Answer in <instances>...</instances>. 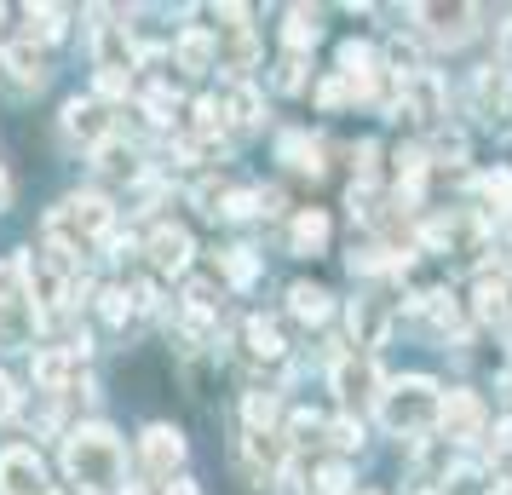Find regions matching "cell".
<instances>
[{
    "label": "cell",
    "instance_id": "cell-10",
    "mask_svg": "<svg viewBox=\"0 0 512 495\" xmlns=\"http://www.w3.org/2000/svg\"><path fill=\"white\" fill-rule=\"evenodd\" d=\"M144 248H150V265H156V271H185L190 265V231L185 225H156Z\"/></svg>",
    "mask_w": 512,
    "mask_h": 495
},
{
    "label": "cell",
    "instance_id": "cell-27",
    "mask_svg": "<svg viewBox=\"0 0 512 495\" xmlns=\"http://www.w3.org/2000/svg\"><path fill=\"white\" fill-rule=\"evenodd\" d=\"M351 490V472L334 461V467H323V478H317V495H346Z\"/></svg>",
    "mask_w": 512,
    "mask_h": 495
},
{
    "label": "cell",
    "instance_id": "cell-16",
    "mask_svg": "<svg viewBox=\"0 0 512 495\" xmlns=\"http://www.w3.org/2000/svg\"><path fill=\"white\" fill-rule=\"evenodd\" d=\"M501 75L507 70L489 64V70H478V81H472V93H478V110H484V116H501V110H507V87H501Z\"/></svg>",
    "mask_w": 512,
    "mask_h": 495
},
{
    "label": "cell",
    "instance_id": "cell-23",
    "mask_svg": "<svg viewBox=\"0 0 512 495\" xmlns=\"http://www.w3.org/2000/svg\"><path fill=\"white\" fill-rule=\"evenodd\" d=\"M317 35H323V29H317V12H294V18H288V47L294 52L317 47Z\"/></svg>",
    "mask_w": 512,
    "mask_h": 495
},
{
    "label": "cell",
    "instance_id": "cell-26",
    "mask_svg": "<svg viewBox=\"0 0 512 495\" xmlns=\"http://www.w3.org/2000/svg\"><path fill=\"white\" fill-rule=\"evenodd\" d=\"M29 29H35L41 41H58V35H64V12H58V6H41V12H29Z\"/></svg>",
    "mask_w": 512,
    "mask_h": 495
},
{
    "label": "cell",
    "instance_id": "cell-25",
    "mask_svg": "<svg viewBox=\"0 0 512 495\" xmlns=\"http://www.w3.org/2000/svg\"><path fill=\"white\" fill-rule=\"evenodd\" d=\"M254 271H259L254 248H231V260H225V277H231L236 288H248V283H254Z\"/></svg>",
    "mask_w": 512,
    "mask_h": 495
},
{
    "label": "cell",
    "instance_id": "cell-13",
    "mask_svg": "<svg viewBox=\"0 0 512 495\" xmlns=\"http://www.w3.org/2000/svg\"><path fill=\"white\" fill-rule=\"evenodd\" d=\"M75 363H81V357H70V352H41L35 357V386H41L47 398H64V386L75 380Z\"/></svg>",
    "mask_w": 512,
    "mask_h": 495
},
{
    "label": "cell",
    "instance_id": "cell-1",
    "mask_svg": "<svg viewBox=\"0 0 512 495\" xmlns=\"http://www.w3.org/2000/svg\"><path fill=\"white\" fill-rule=\"evenodd\" d=\"M121 467H127V455H121V438L110 426H75L70 438H64V472H70L75 490L87 495H104L121 484Z\"/></svg>",
    "mask_w": 512,
    "mask_h": 495
},
{
    "label": "cell",
    "instance_id": "cell-31",
    "mask_svg": "<svg viewBox=\"0 0 512 495\" xmlns=\"http://www.w3.org/2000/svg\"><path fill=\"white\" fill-rule=\"evenodd\" d=\"M12 409H18V386H12V380H6V369H0V421H6V415H12Z\"/></svg>",
    "mask_w": 512,
    "mask_h": 495
},
{
    "label": "cell",
    "instance_id": "cell-34",
    "mask_svg": "<svg viewBox=\"0 0 512 495\" xmlns=\"http://www.w3.org/2000/svg\"><path fill=\"white\" fill-rule=\"evenodd\" d=\"M6 196H12V185H6V173H0V208H6Z\"/></svg>",
    "mask_w": 512,
    "mask_h": 495
},
{
    "label": "cell",
    "instance_id": "cell-9",
    "mask_svg": "<svg viewBox=\"0 0 512 495\" xmlns=\"http://www.w3.org/2000/svg\"><path fill=\"white\" fill-rule=\"evenodd\" d=\"M443 432H449V444H466V438H478V426H484V403L472 398V392H449L443 398Z\"/></svg>",
    "mask_w": 512,
    "mask_h": 495
},
{
    "label": "cell",
    "instance_id": "cell-24",
    "mask_svg": "<svg viewBox=\"0 0 512 495\" xmlns=\"http://www.w3.org/2000/svg\"><path fill=\"white\" fill-rule=\"evenodd\" d=\"M328 444L340 449V455H351V449H363V421H351V415H340V421L328 426Z\"/></svg>",
    "mask_w": 512,
    "mask_h": 495
},
{
    "label": "cell",
    "instance_id": "cell-35",
    "mask_svg": "<svg viewBox=\"0 0 512 495\" xmlns=\"http://www.w3.org/2000/svg\"><path fill=\"white\" fill-rule=\"evenodd\" d=\"M127 495H144V490H133V484H127Z\"/></svg>",
    "mask_w": 512,
    "mask_h": 495
},
{
    "label": "cell",
    "instance_id": "cell-19",
    "mask_svg": "<svg viewBox=\"0 0 512 495\" xmlns=\"http://www.w3.org/2000/svg\"><path fill=\"white\" fill-rule=\"evenodd\" d=\"M282 156L300 167V173H311V179L323 173V144L317 139H282Z\"/></svg>",
    "mask_w": 512,
    "mask_h": 495
},
{
    "label": "cell",
    "instance_id": "cell-8",
    "mask_svg": "<svg viewBox=\"0 0 512 495\" xmlns=\"http://www.w3.org/2000/svg\"><path fill=\"white\" fill-rule=\"evenodd\" d=\"M64 265L58 260H47V254H29L24 260V283H29V300L35 306H64Z\"/></svg>",
    "mask_w": 512,
    "mask_h": 495
},
{
    "label": "cell",
    "instance_id": "cell-29",
    "mask_svg": "<svg viewBox=\"0 0 512 495\" xmlns=\"http://www.w3.org/2000/svg\"><path fill=\"white\" fill-rule=\"evenodd\" d=\"M104 317H110V323H127V317H133V294H127V288H110V294H104Z\"/></svg>",
    "mask_w": 512,
    "mask_h": 495
},
{
    "label": "cell",
    "instance_id": "cell-7",
    "mask_svg": "<svg viewBox=\"0 0 512 495\" xmlns=\"http://www.w3.org/2000/svg\"><path fill=\"white\" fill-rule=\"evenodd\" d=\"M139 455H144V467L156 472V478H173V467L185 461V432L179 426H144V444H139Z\"/></svg>",
    "mask_w": 512,
    "mask_h": 495
},
{
    "label": "cell",
    "instance_id": "cell-3",
    "mask_svg": "<svg viewBox=\"0 0 512 495\" xmlns=\"http://www.w3.org/2000/svg\"><path fill=\"white\" fill-rule=\"evenodd\" d=\"M0 495H52L47 467H41V455L29 444L0 449Z\"/></svg>",
    "mask_w": 512,
    "mask_h": 495
},
{
    "label": "cell",
    "instance_id": "cell-4",
    "mask_svg": "<svg viewBox=\"0 0 512 495\" xmlns=\"http://www.w3.org/2000/svg\"><path fill=\"white\" fill-rule=\"evenodd\" d=\"M110 133H116V121H110V110H104L98 98H70V104H64V139L70 144H81V150H104Z\"/></svg>",
    "mask_w": 512,
    "mask_h": 495
},
{
    "label": "cell",
    "instance_id": "cell-20",
    "mask_svg": "<svg viewBox=\"0 0 512 495\" xmlns=\"http://www.w3.org/2000/svg\"><path fill=\"white\" fill-rule=\"evenodd\" d=\"M248 352L265 357V363H271V357H282V334H277V323L254 317V323H248Z\"/></svg>",
    "mask_w": 512,
    "mask_h": 495
},
{
    "label": "cell",
    "instance_id": "cell-5",
    "mask_svg": "<svg viewBox=\"0 0 512 495\" xmlns=\"http://www.w3.org/2000/svg\"><path fill=\"white\" fill-rule=\"evenodd\" d=\"M334 392H340L346 409H357V403H380L386 380L374 369V357H340V363H334Z\"/></svg>",
    "mask_w": 512,
    "mask_h": 495
},
{
    "label": "cell",
    "instance_id": "cell-18",
    "mask_svg": "<svg viewBox=\"0 0 512 495\" xmlns=\"http://www.w3.org/2000/svg\"><path fill=\"white\" fill-rule=\"evenodd\" d=\"M248 455H254V467H259V472H277L288 449H282L277 432H248Z\"/></svg>",
    "mask_w": 512,
    "mask_h": 495
},
{
    "label": "cell",
    "instance_id": "cell-6",
    "mask_svg": "<svg viewBox=\"0 0 512 495\" xmlns=\"http://www.w3.org/2000/svg\"><path fill=\"white\" fill-rule=\"evenodd\" d=\"M415 18L432 41L461 47V41H472V29H478V6H415Z\"/></svg>",
    "mask_w": 512,
    "mask_h": 495
},
{
    "label": "cell",
    "instance_id": "cell-11",
    "mask_svg": "<svg viewBox=\"0 0 512 495\" xmlns=\"http://www.w3.org/2000/svg\"><path fill=\"white\" fill-rule=\"evenodd\" d=\"M173 52H179V70L185 75H208L213 64H219V41H213L208 29H185Z\"/></svg>",
    "mask_w": 512,
    "mask_h": 495
},
{
    "label": "cell",
    "instance_id": "cell-2",
    "mask_svg": "<svg viewBox=\"0 0 512 495\" xmlns=\"http://www.w3.org/2000/svg\"><path fill=\"white\" fill-rule=\"evenodd\" d=\"M380 421H386V432H397V438H426V432L443 421V392L426 375L386 380V392H380Z\"/></svg>",
    "mask_w": 512,
    "mask_h": 495
},
{
    "label": "cell",
    "instance_id": "cell-36",
    "mask_svg": "<svg viewBox=\"0 0 512 495\" xmlns=\"http://www.w3.org/2000/svg\"><path fill=\"white\" fill-rule=\"evenodd\" d=\"M507 398H512V375H507Z\"/></svg>",
    "mask_w": 512,
    "mask_h": 495
},
{
    "label": "cell",
    "instance_id": "cell-22",
    "mask_svg": "<svg viewBox=\"0 0 512 495\" xmlns=\"http://www.w3.org/2000/svg\"><path fill=\"white\" fill-rule=\"evenodd\" d=\"M277 426V398L271 392H248V432H271Z\"/></svg>",
    "mask_w": 512,
    "mask_h": 495
},
{
    "label": "cell",
    "instance_id": "cell-37",
    "mask_svg": "<svg viewBox=\"0 0 512 495\" xmlns=\"http://www.w3.org/2000/svg\"><path fill=\"white\" fill-rule=\"evenodd\" d=\"M420 495H432V490H420Z\"/></svg>",
    "mask_w": 512,
    "mask_h": 495
},
{
    "label": "cell",
    "instance_id": "cell-12",
    "mask_svg": "<svg viewBox=\"0 0 512 495\" xmlns=\"http://www.w3.org/2000/svg\"><path fill=\"white\" fill-rule=\"evenodd\" d=\"M351 340L363 346V357L386 340V306L380 300H351Z\"/></svg>",
    "mask_w": 512,
    "mask_h": 495
},
{
    "label": "cell",
    "instance_id": "cell-21",
    "mask_svg": "<svg viewBox=\"0 0 512 495\" xmlns=\"http://www.w3.org/2000/svg\"><path fill=\"white\" fill-rule=\"evenodd\" d=\"M420 306H426V317H432V323H438V329H461V300H455V294H426V300H420Z\"/></svg>",
    "mask_w": 512,
    "mask_h": 495
},
{
    "label": "cell",
    "instance_id": "cell-17",
    "mask_svg": "<svg viewBox=\"0 0 512 495\" xmlns=\"http://www.w3.org/2000/svg\"><path fill=\"white\" fill-rule=\"evenodd\" d=\"M323 242H328V219L317 208L300 213V219H294V254H317Z\"/></svg>",
    "mask_w": 512,
    "mask_h": 495
},
{
    "label": "cell",
    "instance_id": "cell-32",
    "mask_svg": "<svg viewBox=\"0 0 512 495\" xmlns=\"http://www.w3.org/2000/svg\"><path fill=\"white\" fill-rule=\"evenodd\" d=\"M501 70L512 75V24H501Z\"/></svg>",
    "mask_w": 512,
    "mask_h": 495
},
{
    "label": "cell",
    "instance_id": "cell-14",
    "mask_svg": "<svg viewBox=\"0 0 512 495\" xmlns=\"http://www.w3.org/2000/svg\"><path fill=\"white\" fill-rule=\"evenodd\" d=\"M288 311H294V317H300V323H328V294L317 283H294L288 288Z\"/></svg>",
    "mask_w": 512,
    "mask_h": 495
},
{
    "label": "cell",
    "instance_id": "cell-30",
    "mask_svg": "<svg viewBox=\"0 0 512 495\" xmlns=\"http://www.w3.org/2000/svg\"><path fill=\"white\" fill-rule=\"evenodd\" d=\"M231 110H236V121H242V127H254V121H259V98L242 87V93L231 98Z\"/></svg>",
    "mask_w": 512,
    "mask_h": 495
},
{
    "label": "cell",
    "instance_id": "cell-15",
    "mask_svg": "<svg viewBox=\"0 0 512 495\" xmlns=\"http://www.w3.org/2000/svg\"><path fill=\"white\" fill-rule=\"evenodd\" d=\"M6 70H12V81L18 87H47V64H41V52L35 47H6Z\"/></svg>",
    "mask_w": 512,
    "mask_h": 495
},
{
    "label": "cell",
    "instance_id": "cell-28",
    "mask_svg": "<svg viewBox=\"0 0 512 495\" xmlns=\"http://www.w3.org/2000/svg\"><path fill=\"white\" fill-rule=\"evenodd\" d=\"M98 167H104V173H133V150H121V144H104V150H98Z\"/></svg>",
    "mask_w": 512,
    "mask_h": 495
},
{
    "label": "cell",
    "instance_id": "cell-33",
    "mask_svg": "<svg viewBox=\"0 0 512 495\" xmlns=\"http://www.w3.org/2000/svg\"><path fill=\"white\" fill-rule=\"evenodd\" d=\"M162 495H196V484H185V478H173V484H167Z\"/></svg>",
    "mask_w": 512,
    "mask_h": 495
}]
</instances>
